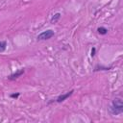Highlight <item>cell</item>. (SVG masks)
Wrapping results in <instances>:
<instances>
[{
  "label": "cell",
  "mask_w": 123,
  "mask_h": 123,
  "mask_svg": "<svg viewBox=\"0 0 123 123\" xmlns=\"http://www.w3.org/2000/svg\"><path fill=\"white\" fill-rule=\"evenodd\" d=\"M109 111L112 115H118L123 112V102L120 97H116L109 108Z\"/></svg>",
  "instance_id": "cell-1"
},
{
  "label": "cell",
  "mask_w": 123,
  "mask_h": 123,
  "mask_svg": "<svg viewBox=\"0 0 123 123\" xmlns=\"http://www.w3.org/2000/svg\"><path fill=\"white\" fill-rule=\"evenodd\" d=\"M54 35H55V33L53 30H47V31H44L41 34H39L37 38V40H46V39H49L52 37H54Z\"/></svg>",
  "instance_id": "cell-2"
},
{
  "label": "cell",
  "mask_w": 123,
  "mask_h": 123,
  "mask_svg": "<svg viewBox=\"0 0 123 123\" xmlns=\"http://www.w3.org/2000/svg\"><path fill=\"white\" fill-rule=\"evenodd\" d=\"M73 92H74V90L72 89V90H70V91H68V92H66V93H64V94H62V95L58 96L55 101H56L57 103H62V102H63L64 100H66L68 97H70V96L73 94Z\"/></svg>",
  "instance_id": "cell-3"
},
{
  "label": "cell",
  "mask_w": 123,
  "mask_h": 123,
  "mask_svg": "<svg viewBox=\"0 0 123 123\" xmlns=\"http://www.w3.org/2000/svg\"><path fill=\"white\" fill-rule=\"evenodd\" d=\"M24 69H19L18 71H16L15 73H12V74H11L9 77H8V79L9 80H15V79H17L18 77H20L21 75H23L24 74Z\"/></svg>",
  "instance_id": "cell-4"
},
{
  "label": "cell",
  "mask_w": 123,
  "mask_h": 123,
  "mask_svg": "<svg viewBox=\"0 0 123 123\" xmlns=\"http://www.w3.org/2000/svg\"><path fill=\"white\" fill-rule=\"evenodd\" d=\"M60 18H61V13H60V12H57V13H55V14L52 16V18L50 19V22H51L52 24H54V23H56Z\"/></svg>",
  "instance_id": "cell-5"
},
{
  "label": "cell",
  "mask_w": 123,
  "mask_h": 123,
  "mask_svg": "<svg viewBox=\"0 0 123 123\" xmlns=\"http://www.w3.org/2000/svg\"><path fill=\"white\" fill-rule=\"evenodd\" d=\"M111 67H107V66H103V65H100V64H97L95 67H94V71H99V70H110Z\"/></svg>",
  "instance_id": "cell-6"
},
{
  "label": "cell",
  "mask_w": 123,
  "mask_h": 123,
  "mask_svg": "<svg viewBox=\"0 0 123 123\" xmlns=\"http://www.w3.org/2000/svg\"><path fill=\"white\" fill-rule=\"evenodd\" d=\"M97 32H98V34L104 36V35H107V34H108V29L105 28V27H99V28L97 29Z\"/></svg>",
  "instance_id": "cell-7"
},
{
  "label": "cell",
  "mask_w": 123,
  "mask_h": 123,
  "mask_svg": "<svg viewBox=\"0 0 123 123\" xmlns=\"http://www.w3.org/2000/svg\"><path fill=\"white\" fill-rule=\"evenodd\" d=\"M6 47H7V41H5V40L0 41V53L4 52L6 50Z\"/></svg>",
  "instance_id": "cell-8"
},
{
  "label": "cell",
  "mask_w": 123,
  "mask_h": 123,
  "mask_svg": "<svg viewBox=\"0 0 123 123\" xmlns=\"http://www.w3.org/2000/svg\"><path fill=\"white\" fill-rule=\"evenodd\" d=\"M19 95H20V93L19 92H17V93H12V94H11V98H18L19 97Z\"/></svg>",
  "instance_id": "cell-9"
},
{
  "label": "cell",
  "mask_w": 123,
  "mask_h": 123,
  "mask_svg": "<svg viewBox=\"0 0 123 123\" xmlns=\"http://www.w3.org/2000/svg\"><path fill=\"white\" fill-rule=\"evenodd\" d=\"M95 51H96L95 47H92V49H91V54H90L91 57H94V56H95Z\"/></svg>",
  "instance_id": "cell-10"
}]
</instances>
